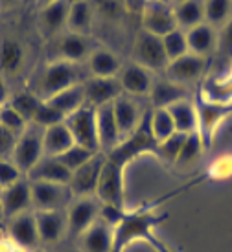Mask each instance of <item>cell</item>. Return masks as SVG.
<instances>
[{
	"label": "cell",
	"instance_id": "obj_9",
	"mask_svg": "<svg viewBox=\"0 0 232 252\" xmlns=\"http://www.w3.org/2000/svg\"><path fill=\"white\" fill-rule=\"evenodd\" d=\"M173 6L168 0H148L142 7V30L157 37L168 35L169 32L177 30Z\"/></svg>",
	"mask_w": 232,
	"mask_h": 252
},
{
	"label": "cell",
	"instance_id": "obj_6",
	"mask_svg": "<svg viewBox=\"0 0 232 252\" xmlns=\"http://www.w3.org/2000/svg\"><path fill=\"white\" fill-rule=\"evenodd\" d=\"M134 63L146 66L151 72H164L168 66V57L162 46V37H157L146 30H140L133 44Z\"/></svg>",
	"mask_w": 232,
	"mask_h": 252
},
{
	"label": "cell",
	"instance_id": "obj_13",
	"mask_svg": "<svg viewBox=\"0 0 232 252\" xmlns=\"http://www.w3.org/2000/svg\"><path fill=\"white\" fill-rule=\"evenodd\" d=\"M206 68H208V59L206 57L196 56V54L188 52L186 56L169 61L164 74L171 81L183 85V87H188V85L199 81L204 76Z\"/></svg>",
	"mask_w": 232,
	"mask_h": 252
},
{
	"label": "cell",
	"instance_id": "obj_41",
	"mask_svg": "<svg viewBox=\"0 0 232 252\" xmlns=\"http://www.w3.org/2000/svg\"><path fill=\"white\" fill-rule=\"evenodd\" d=\"M66 116H65L61 111H57L54 105H50L48 101H44L42 99L41 107L37 109L35 116L32 120V124L37 127H41V129H46V127H52V126H57V124H63Z\"/></svg>",
	"mask_w": 232,
	"mask_h": 252
},
{
	"label": "cell",
	"instance_id": "obj_8",
	"mask_svg": "<svg viewBox=\"0 0 232 252\" xmlns=\"http://www.w3.org/2000/svg\"><path fill=\"white\" fill-rule=\"evenodd\" d=\"M32 182V181H30ZM68 184L56 182H32V206L35 212L41 210H66L72 203Z\"/></svg>",
	"mask_w": 232,
	"mask_h": 252
},
{
	"label": "cell",
	"instance_id": "obj_58",
	"mask_svg": "<svg viewBox=\"0 0 232 252\" xmlns=\"http://www.w3.org/2000/svg\"><path fill=\"white\" fill-rule=\"evenodd\" d=\"M0 217H2V210H0Z\"/></svg>",
	"mask_w": 232,
	"mask_h": 252
},
{
	"label": "cell",
	"instance_id": "obj_36",
	"mask_svg": "<svg viewBox=\"0 0 232 252\" xmlns=\"http://www.w3.org/2000/svg\"><path fill=\"white\" fill-rule=\"evenodd\" d=\"M232 17V0H204V22L221 28Z\"/></svg>",
	"mask_w": 232,
	"mask_h": 252
},
{
	"label": "cell",
	"instance_id": "obj_24",
	"mask_svg": "<svg viewBox=\"0 0 232 252\" xmlns=\"http://www.w3.org/2000/svg\"><path fill=\"white\" fill-rule=\"evenodd\" d=\"M68 9H70L68 0H56L48 6H42L39 13V26L42 33L46 37L61 35V32L66 28Z\"/></svg>",
	"mask_w": 232,
	"mask_h": 252
},
{
	"label": "cell",
	"instance_id": "obj_38",
	"mask_svg": "<svg viewBox=\"0 0 232 252\" xmlns=\"http://www.w3.org/2000/svg\"><path fill=\"white\" fill-rule=\"evenodd\" d=\"M162 46H164V52H166V57L168 61H173V59H179V57L186 56L190 48H188V39H186V32L181 28L169 32L168 35L162 37Z\"/></svg>",
	"mask_w": 232,
	"mask_h": 252
},
{
	"label": "cell",
	"instance_id": "obj_32",
	"mask_svg": "<svg viewBox=\"0 0 232 252\" xmlns=\"http://www.w3.org/2000/svg\"><path fill=\"white\" fill-rule=\"evenodd\" d=\"M177 26L184 32L204 22V0H183L173 6Z\"/></svg>",
	"mask_w": 232,
	"mask_h": 252
},
{
	"label": "cell",
	"instance_id": "obj_57",
	"mask_svg": "<svg viewBox=\"0 0 232 252\" xmlns=\"http://www.w3.org/2000/svg\"><path fill=\"white\" fill-rule=\"evenodd\" d=\"M0 193H2V186H0Z\"/></svg>",
	"mask_w": 232,
	"mask_h": 252
},
{
	"label": "cell",
	"instance_id": "obj_55",
	"mask_svg": "<svg viewBox=\"0 0 232 252\" xmlns=\"http://www.w3.org/2000/svg\"><path fill=\"white\" fill-rule=\"evenodd\" d=\"M113 252H124V251H116V249H113Z\"/></svg>",
	"mask_w": 232,
	"mask_h": 252
},
{
	"label": "cell",
	"instance_id": "obj_21",
	"mask_svg": "<svg viewBox=\"0 0 232 252\" xmlns=\"http://www.w3.org/2000/svg\"><path fill=\"white\" fill-rule=\"evenodd\" d=\"M96 127H98V140L101 153H111L114 147L122 142L118 124L114 118L113 103L101 105L96 109Z\"/></svg>",
	"mask_w": 232,
	"mask_h": 252
},
{
	"label": "cell",
	"instance_id": "obj_14",
	"mask_svg": "<svg viewBox=\"0 0 232 252\" xmlns=\"http://www.w3.org/2000/svg\"><path fill=\"white\" fill-rule=\"evenodd\" d=\"M0 210H2V217H6V219L33 210V206H32V182L28 177H22L21 181H17L15 184L2 189Z\"/></svg>",
	"mask_w": 232,
	"mask_h": 252
},
{
	"label": "cell",
	"instance_id": "obj_11",
	"mask_svg": "<svg viewBox=\"0 0 232 252\" xmlns=\"http://www.w3.org/2000/svg\"><path fill=\"white\" fill-rule=\"evenodd\" d=\"M105 162V153H96L85 166L76 169L70 177L68 188L74 197H96L101 168Z\"/></svg>",
	"mask_w": 232,
	"mask_h": 252
},
{
	"label": "cell",
	"instance_id": "obj_22",
	"mask_svg": "<svg viewBox=\"0 0 232 252\" xmlns=\"http://www.w3.org/2000/svg\"><path fill=\"white\" fill-rule=\"evenodd\" d=\"M113 111L122 138H126V136H129V134L133 133L134 129L140 126L142 118L146 114V112H142L140 105L131 96H127V94H122L120 98L114 99Z\"/></svg>",
	"mask_w": 232,
	"mask_h": 252
},
{
	"label": "cell",
	"instance_id": "obj_48",
	"mask_svg": "<svg viewBox=\"0 0 232 252\" xmlns=\"http://www.w3.org/2000/svg\"><path fill=\"white\" fill-rule=\"evenodd\" d=\"M11 99V92H9V87H7L6 77L0 74V109L6 107Z\"/></svg>",
	"mask_w": 232,
	"mask_h": 252
},
{
	"label": "cell",
	"instance_id": "obj_15",
	"mask_svg": "<svg viewBox=\"0 0 232 252\" xmlns=\"http://www.w3.org/2000/svg\"><path fill=\"white\" fill-rule=\"evenodd\" d=\"M6 238H9L15 245L22 247L26 251H33L37 247H41L33 210L9 217L6 224Z\"/></svg>",
	"mask_w": 232,
	"mask_h": 252
},
{
	"label": "cell",
	"instance_id": "obj_25",
	"mask_svg": "<svg viewBox=\"0 0 232 252\" xmlns=\"http://www.w3.org/2000/svg\"><path fill=\"white\" fill-rule=\"evenodd\" d=\"M26 63V48L13 37H4L0 41V74L6 77L17 76Z\"/></svg>",
	"mask_w": 232,
	"mask_h": 252
},
{
	"label": "cell",
	"instance_id": "obj_35",
	"mask_svg": "<svg viewBox=\"0 0 232 252\" xmlns=\"http://www.w3.org/2000/svg\"><path fill=\"white\" fill-rule=\"evenodd\" d=\"M149 127H151V133H153L157 144H161L171 134L177 133L173 118L168 109H151L149 111Z\"/></svg>",
	"mask_w": 232,
	"mask_h": 252
},
{
	"label": "cell",
	"instance_id": "obj_2",
	"mask_svg": "<svg viewBox=\"0 0 232 252\" xmlns=\"http://www.w3.org/2000/svg\"><path fill=\"white\" fill-rule=\"evenodd\" d=\"M77 83H83L79 64L56 59V61H50L42 68L32 92H35L41 99H50L52 96H56L57 92L74 87Z\"/></svg>",
	"mask_w": 232,
	"mask_h": 252
},
{
	"label": "cell",
	"instance_id": "obj_31",
	"mask_svg": "<svg viewBox=\"0 0 232 252\" xmlns=\"http://www.w3.org/2000/svg\"><path fill=\"white\" fill-rule=\"evenodd\" d=\"M169 114L173 118L177 133H196L199 127V120H197V107L190 98L181 99L173 105L168 107Z\"/></svg>",
	"mask_w": 232,
	"mask_h": 252
},
{
	"label": "cell",
	"instance_id": "obj_50",
	"mask_svg": "<svg viewBox=\"0 0 232 252\" xmlns=\"http://www.w3.org/2000/svg\"><path fill=\"white\" fill-rule=\"evenodd\" d=\"M21 2H24V0H0V9H13Z\"/></svg>",
	"mask_w": 232,
	"mask_h": 252
},
{
	"label": "cell",
	"instance_id": "obj_39",
	"mask_svg": "<svg viewBox=\"0 0 232 252\" xmlns=\"http://www.w3.org/2000/svg\"><path fill=\"white\" fill-rule=\"evenodd\" d=\"M204 142L201 138V134L197 133H188L186 134V138H184V144H183V149H181V153H179V158H177V166H190L194 162L199 160V157L203 155L204 151Z\"/></svg>",
	"mask_w": 232,
	"mask_h": 252
},
{
	"label": "cell",
	"instance_id": "obj_20",
	"mask_svg": "<svg viewBox=\"0 0 232 252\" xmlns=\"http://www.w3.org/2000/svg\"><path fill=\"white\" fill-rule=\"evenodd\" d=\"M113 245L114 228L99 219L77 238V247L81 252H113Z\"/></svg>",
	"mask_w": 232,
	"mask_h": 252
},
{
	"label": "cell",
	"instance_id": "obj_1",
	"mask_svg": "<svg viewBox=\"0 0 232 252\" xmlns=\"http://www.w3.org/2000/svg\"><path fill=\"white\" fill-rule=\"evenodd\" d=\"M161 219H162L161 216H157L153 210H148V208H142V210H136V212H127L126 216H124V219L118 223V226L114 228L113 249L126 252V249L133 241L144 239L157 252H169L159 241V238L153 234V228L159 224Z\"/></svg>",
	"mask_w": 232,
	"mask_h": 252
},
{
	"label": "cell",
	"instance_id": "obj_44",
	"mask_svg": "<svg viewBox=\"0 0 232 252\" xmlns=\"http://www.w3.org/2000/svg\"><path fill=\"white\" fill-rule=\"evenodd\" d=\"M22 177H24V173L15 166V162L11 158H0V186H2V189L15 184L17 181H21Z\"/></svg>",
	"mask_w": 232,
	"mask_h": 252
},
{
	"label": "cell",
	"instance_id": "obj_53",
	"mask_svg": "<svg viewBox=\"0 0 232 252\" xmlns=\"http://www.w3.org/2000/svg\"><path fill=\"white\" fill-rule=\"evenodd\" d=\"M30 252H52V251H48L46 247H37V249H33V251H30Z\"/></svg>",
	"mask_w": 232,
	"mask_h": 252
},
{
	"label": "cell",
	"instance_id": "obj_34",
	"mask_svg": "<svg viewBox=\"0 0 232 252\" xmlns=\"http://www.w3.org/2000/svg\"><path fill=\"white\" fill-rule=\"evenodd\" d=\"M48 101L50 105H54L57 111H61L65 116H70L72 112H76L77 109H81L85 103V89L83 83H77L74 87H68L65 91L57 92L56 96H52L50 99H44Z\"/></svg>",
	"mask_w": 232,
	"mask_h": 252
},
{
	"label": "cell",
	"instance_id": "obj_27",
	"mask_svg": "<svg viewBox=\"0 0 232 252\" xmlns=\"http://www.w3.org/2000/svg\"><path fill=\"white\" fill-rule=\"evenodd\" d=\"M148 98L153 109H168L169 105H173L181 99L190 98V96L186 92V87L164 77V79H155Z\"/></svg>",
	"mask_w": 232,
	"mask_h": 252
},
{
	"label": "cell",
	"instance_id": "obj_51",
	"mask_svg": "<svg viewBox=\"0 0 232 252\" xmlns=\"http://www.w3.org/2000/svg\"><path fill=\"white\" fill-rule=\"evenodd\" d=\"M59 252H81V251H79V247L76 245V247H63Z\"/></svg>",
	"mask_w": 232,
	"mask_h": 252
},
{
	"label": "cell",
	"instance_id": "obj_49",
	"mask_svg": "<svg viewBox=\"0 0 232 252\" xmlns=\"http://www.w3.org/2000/svg\"><path fill=\"white\" fill-rule=\"evenodd\" d=\"M0 252H30V251H26V249H22V247H19V245H15L9 238H2L0 239Z\"/></svg>",
	"mask_w": 232,
	"mask_h": 252
},
{
	"label": "cell",
	"instance_id": "obj_42",
	"mask_svg": "<svg viewBox=\"0 0 232 252\" xmlns=\"http://www.w3.org/2000/svg\"><path fill=\"white\" fill-rule=\"evenodd\" d=\"M184 138H186L184 133L171 134L169 138H166V140L161 142V144L157 146V153L155 155H159L162 160L169 162V164H175L177 158H179V153H181V149H183Z\"/></svg>",
	"mask_w": 232,
	"mask_h": 252
},
{
	"label": "cell",
	"instance_id": "obj_17",
	"mask_svg": "<svg viewBox=\"0 0 232 252\" xmlns=\"http://www.w3.org/2000/svg\"><path fill=\"white\" fill-rule=\"evenodd\" d=\"M118 81L122 85L124 94L131 96V98H142V96H149L155 79L153 72L133 61V63L122 66V70L118 74Z\"/></svg>",
	"mask_w": 232,
	"mask_h": 252
},
{
	"label": "cell",
	"instance_id": "obj_52",
	"mask_svg": "<svg viewBox=\"0 0 232 252\" xmlns=\"http://www.w3.org/2000/svg\"><path fill=\"white\" fill-rule=\"evenodd\" d=\"M37 4H39V6H48V4H52V2H56V0H35Z\"/></svg>",
	"mask_w": 232,
	"mask_h": 252
},
{
	"label": "cell",
	"instance_id": "obj_28",
	"mask_svg": "<svg viewBox=\"0 0 232 252\" xmlns=\"http://www.w3.org/2000/svg\"><path fill=\"white\" fill-rule=\"evenodd\" d=\"M89 74L96 77H118L122 70V61L116 54L105 48L92 50V54L87 59Z\"/></svg>",
	"mask_w": 232,
	"mask_h": 252
},
{
	"label": "cell",
	"instance_id": "obj_12",
	"mask_svg": "<svg viewBox=\"0 0 232 252\" xmlns=\"http://www.w3.org/2000/svg\"><path fill=\"white\" fill-rule=\"evenodd\" d=\"M37 230L41 247H56L68 236L66 226V212L65 210H41L35 212Z\"/></svg>",
	"mask_w": 232,
	"mask_h": 252
},
{
	"label": "cell",
	"instance_id": "obj_10",
	"mask_svg": "<svg viewBox=\"0 0 232 252\" xmlns=\"http://www.w3.org/2000/svg\"><path fill=\"white\" fill-rule=\"evenodd\" d=\"M99 201L98 197H74L66 208V226L68 236L79 238L92 223H96L99 217Z\"/></svg>",
	"mask_w": 232,
	"mask_h": 252
},
{
	"label": "cell",
	"instance_id": "obj_7",
	"mask_svg": "<svg viewBox=\"0 0 232 252\" xmlns=\"http://www.w3.org/2000/svg\"><path fill=\"white\" fill-rule=\"evenodd\" d=\"M66 127L70 129L74 142L77 146H83L91 151L99 153V140H98V127H96V109L91 105H83L72 112L65 120Z\"/></svg>",
	"mask_w": 232,
	"mask_h": 252
},
{
	"label": "cell",
	"instance_id": "obj_18",
	"mask_svg": "<svg viewBox=\"0 0 232 252\" xmlns=\"http://www.w3.org/2000/svg\"><path fill=\"white\" fill-rule=\"evenodd\" d=\"M197 107V120H199V127L197 133L201 134L204 146H208L214 138V134L221 126V122L229 116L231 105H223V103H214V101H206V99H199L196 103Z\"/></svg>",
	"mask_w": 232,
	"mask_h": 252
},
{
	"label": "cell",
	"instance_id": "obj_47",
	"mask_svg": "<svg viewBox=\"0 0 232 252\" xmlns=\"http://www.w3.org/2000/svg\"><path fill=\"white\" fill-rule=\"evenodd\" d=\"M218 32H219L218 50H221L225 56H229L232 59V17L218 30Z\"/></svg>",
	"mask_w": 232,
	"mask_h": 252
},
{
	"label": "cell",
	"instance_id": "obj_37",
	"mask_svg": "<svg viewBox=\"0 0 232 252\" xmlns=\"http://www.w3.org/2000/svg\"><path fill=\"white\" fill-rule=\"evenodd\" d=\"M41 103H42V99L37 96L35 92L28 91V92H19V94L11 96V99H9L7 105L13 107L21 116L26 118L28 124H32V120H33V116H35L37 109L41 107Z\"/></svg>",
	"mask_w": 232,
	"mask_h": 252
},
{
	"label": "cell",
	"instance_id": "obj_45",
	"mask_svg": "<svg viewBox=\"0 0 232 252\" xmlns=\"http://www.w3.org/2000/svg\"><path fill=\"white\" fill-rule=\"evenodd\" d=\"M19 136L21 134H15L13 131L0 126V158H11Z\"/></svg>",
	"mask_w": 232,
	"mask_h": 252
},
{
	"label": "cell",
	"instance_id": "obj_23",
	"mask_svg": "<svg viewBox=\"0 0 232 252\" xmlns=\"http://www.w3.org/2000/svg\"><path fill=\"white\" fill-rule=\"evenodd\" d=\"M32 182H56V184H68L72 177V171L63 162L59 160V157H48L44 155L41 160L32 168L28 175Z\"/></svg>",
	"mask_w": 232,
	"mask_h": 252
},
{
	"label": "cell",
	"instance_id": "obj_46",
	"mask_svg": "<svg viewBox=\"0 0 232 252\" xmlns=\"http://www.w3.org/2000/svg\"><path fill=\"white\" fill-rule=\"evenodd\" d=\"M210 175L218 181L229 179L232 175V155H225V157H219L218 160L212 164Z\"/></svg>",
	"mask_w": 232,
	"mask_h": 252
},
{
	"label": "cell",
	"instance_id": "obj_54",
	"mask_svg": "<svg viewBox=\"0 0 232 252\" xmlns=\"http://www.w3.org/2000/svg\"><path fill=\"white\" fill-rule=\"evenodd\" d=\"M171 6H175V4H179V2H183V0H168Z\"/></svg>",
	"mask_w": 232,
	"mask_h": 252
},
{
	"label": "cell",
	"instance_id": "obj_16",
	"mask_svg": "<svg viewBox=\"0 0 232 252\" xmlns=\"http://www.w3.org/2000/svg\"><path fill=\"white\" fill-rule=\"evenodd\" d=\"M85 89V103L98 109L101 105H109L114 99L120 98L124 91L118 77H96L89 76L83 79Z\"/></svg>",
	"mask_w": 232,
	"mask_h": 252
},
{
	"label": "cell",
	"instance_id": "obj_26",
	"mask_svg": "<svg viewBox=\"0 0 232 252\" xmlns=\"http://www.w3.org/2000/svg\"><path fill=\"white\" fill-rule=\"evenodd\" d=\"M186 39H188V48L192 54L201 57H208L218 50L219 46V32L210 24H199L196 28L186 32Z\"/></svg>",
	"mask_w": 232,
	"mask_h": 252
},
{
	"label": "cell",
	"instance_id": "obj_33",
	"mask_svg": "<svg viewBox=\"0 0 232 252\" xmlns=\"http://www.w3.org/2000/svg\"><path fill=\"white\" fill-rule=\"evenodd\" d=\"M203 99L214 101V103H223L231 105L232 101V66L231 70L225 72L223 76H216L206 79L203 89Z\"/></svg>",
	"mask_w": 232,
	"mask_h": 252
},
{
	"label": "cell",
	"instance_id": "obj_43",
	"mask_svg": "<svg viewBox=\"0 0 232 252\" xmlns=\"http://www.w3.org/2000/svg\"><path fill=\"white\" fill-rule=\"evenodd\" d=\"M0 126L9 129V131H13L15 134H22L30 124L26 122L24 116H21L19 112L15 111L13 107L6 105L0 109Z\"/></svg>",
	"mask_w": 232,
	"mask_h": 252
},
{
	"label": "cell",
	"instance_id": "obj_19",
	"mask_svg": "<svg viewBox=\"0 0 232 252\" xmlns=\"http://www.w3.org/2000/svg\"><path fill=\"white\" fill-rule=\"evenodd\" d=\"M92 54V44L87 35L66 32L57 37L56 42V59L68 61V63H87L89 56Z\"/></svg>",
	"mask_w": 232,
	"mask_h": 252
},
{
	"label": "cell",
	"instance_id": "obj_29",
	"mask_svg": "<svg viewBox=\"0 0 232 252\" xmlns=\"http://www.w3.org/2000/svg\"><path fill=\"white\" fill-rule=\"evenodd\" d=\"M76 142L72 136L70 129L66 124H57V126L46 127L42 131V146H44V155L48 157H59L63 155L66 149H70Z\"/></svg>",
	"mask_w": 232,
	"mask_h": 252
},
{
	"label": "cell",
	"instance_id": "obj_5",
	"mask_svg": "<svg viewBox=\"0 0 232 252\" xmlns=\"http://www.w3.org/2000/svg\"><path fill=\"white\" fill-rule=\"evenodd\" d=\"M42 131L41 127L30 124L26 127V131L19 136L15 151L11 155V160L15 162V166L21 169L24 177L28 175L32 168L37 162L44 157V146H42Z\"/></svg>",
	"mask_w": 232,
	"mask_h": 252
},
{
	"label": "cell",
	"instance_id": "obj_4",
	"mask_svg": "<svg viewBox=\"0 0 232 252\" xmlns=\"http://www.w3.org/2000/svg\"><path fill=\"white\" fill-rule=\"evenodd\" d=\"M126 166L105 155L96 197L101 204L126 208Z\"/></svg>",
	"mask_w": 232,
	"mask_h": 252
},
{
	"label": "cell",
	"instance_id": "obj_56",
	"mask_svg": "<svg viewBox=\"0 0 232 252\" xmlns=\"http://www.w3.org/2000/svg\"><path fill=\"white\" fill-rule=\"evenodd\" d=\"M68 2H77V0H68Z\"/></svg>",
	"mask_w": 232,
	"mask_h": 252
},
{
	"label": "cell",
	"instance_id": "obj_3",
	"mask_svg": "<svg viewBox=\"0 0 232 252\" xmlns=\"http://www.w3.org/2000/svg\"><path fill=\"white\" fill-rule=\"evenodd\" d=\"M157 140H155L151 127H149V112L144 114L140 126L134 129L133 133L122 138L118 146L114 147L111 153H107V157H111L113 160L124 164L127 168V164L134 158H138L146 153H157Z\"/></svg>",
	"mask_w": 232,
	"mask_h": 252
},
{
	"label": "cell",
	"instance_id": "obj_40",
	"mask_svg": "<svg viewBox=\"0 0 232 252\" xmlns=\"http://www.w3.org/2000/svg\"><path fill=\"white\" fill-rule=\"evenodd\" d=\"M94 155H96V151H91V149H87V147L74 144L70 149H66L63 155H59V160L63 162L65 166L74 173L76 169H79L81 166H85L87 162L91 160Z\"/></svg>",
	"mask_w": 232,
	"mask_h": 252
},
{
	"label": "cell",
	"instance_id": "obj_30",
	"mask_svg": "<svg viewBox=\"0 0 232 252\" xmlns=\"http://www.w3.org/2000/svg\"><path fill=\"white\" fill-rule=\"evenodd\" d=\"M94 24V6L92 0H77L70 2L68 9V21H66V30L74 33L87 35Z\"/></svg>",
	"mask_w": 232,
	"mask_h": 252
}]
</instances>
